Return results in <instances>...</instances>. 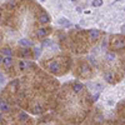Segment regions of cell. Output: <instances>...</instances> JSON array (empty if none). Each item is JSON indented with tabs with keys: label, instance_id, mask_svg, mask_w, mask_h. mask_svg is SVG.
Listing matches in <instances>:
<instances>
[{
	"label": "cell",
	"instance_id": "2e32d148",
	"mask_svg": "<svg viewBox=\"0 0 125 125\" xmlns=\"http://www.w3.org/2000/svg\"><path fill=\"white\" fill-rule=\"evenodd\" d=\"M103 5V0H94L93 6H101Z\"/></svg>",
	"mask_w": 125,
	"mask_h": 125
},
{
	"label": "cell",
	"instance_id": "d6986e66",
	"mask_svg": "<svg viewBox=\"0 0 125 125\" xmlns=\"http://www.w3.org/2000/svg\"><path fill=\"white\" fill-rule=\"evenodd\" d=\"M50 43H51L50 40H44V41H43V45H44V46H48V45H50Z\"/></svg>",
	"mask_w": 125,
	"mask_h": 125
},
{
	"label": "cell",
	"instance_id": "30bf717a",
	"mask_svg": "<svg viewBox=\"0 0 125 125\" xmlns=\"http://www.w3.org/2000/svg\"><path fill=\"white\" fill-rule=\"evenodd\" d=\"M19 43L21 44V45H24V46H31V45H33V43H31V41H29V40H26V39H21Z\"/></svg>",
	"mask_w": 125,
	"mask_h": 125
},
{
	"label": "cell",
	"instance_id": "44dd1931",
	"mask_svg": "<svg viewBox=\"0 0 125 125\" xmlns=\"http://www.w3.org/2000/svg\"><path fill=\"white\" fill-rule=\"evenodd\" d=\"M3 61H4V60H3V58H1V56H0V64H1V62H3Z\"/></svg>",
	"mask_w": 125,
	"mask_h": 125
},
{
	"label": "cell",
	"instance_id": "9c48e42d",
	"mask_svg": "<svg viewBox=\"0 0 125 125\" xmlns=\"http://www.w3.org/2000/svg\"><path fill=\"white\" fill-rule=\"evenodd\" d=\"M58 23H59L60 25H62V26H70V25H71L69 20H68V19H64V18L59 19V20H58Z\"/></svg>",
	"mask_w": 125,
	"mask_h": 125
},
{
	"label": "cell",
	"instance_id": "7402d4cb",
	"mask_svg": "<svg viewBox=\"0 0 125 125\" xmlns=\"http://www.w3.org/2000/svg\"><path fill=\"white\" fill-rule=\"evenodd\" d=\"M3 121V118H1V114H0V123H1Z\"/></svg>",
	"mask_w": 125,
	"mask_h": 125
},
{
	"label": "cell",
	"instance_id": "8992f818",
	"mask_svg": "<svg viewBox=\"0 0 125 125\" xmlns=\"http://www.w3.org/2000/svg\"><path fill=\"white\" fill-rule=\"evenodd\" d=\"M99 35H100V33H99L98 30H90L89 31V36H90V40L91 41H96L98 38H99Z\"/></svg>",
	"mask_w": 125,
	"mask_h": 125
},
{
	"label": "cell",
	"instance_id": "277c9868",
	"mask_svg": "<svg viewBox=\"0 0 125 125\" xmlns=\"http://www.w3.org/2000/svg\"><path fill=\"white\" fill-rule=\"evenodd\" d=\"M80 73H81V74H84V75H86V74H89V73H90V66H89L88 62H83V64H81Z\"/></svg>",
	"mask_w": 125,
	"mask_h": 125
},
{
	"label": "cell",
	"instance_id": "ffe728a7",
	"mask_svg": "<svg viewBox=\"0 0 125 125\" xmlns=\"http://www.w3.org/2000/svg\"><path fill=\"white\" fill-rule=\"evenodd\" d=\"M99 96H100V94H99V93H96L95 95H94V99H93V100H94V101H96V100L99 99Z\"/></svg>",
	"mask_w": 125,
	"mask_h": 125
},
{
	"label": "cell",
	"instance_id": "3957f363",
	"mask_svg": "<svg viewBox=\"0 0 125 125\" xmlns=\"http://www.w3.org/2000/svg\"><path fill=\"white\" fill-rule=\"evenodd\" d=\"M104 78H105V80L108 83H110V84H114V83H115V76H114V74L111 71H106L105 74H104Z\"/></svg>",
	"mask_w": 125,
	"mask_h": 125
},
{
	"label": "cell",
	"instance_id": "ac0fdd59",
	"mask_svg": "<svg viewBox=\"0 0 125 125\" xmlns=\"http://www.w3.org/2000/svg\"><path fill=\"white\" fill-rule=\"evenodd\" d=\"M5 81V78H4V75L1 74V71H0V84H1V83H4Z\"/></svg>",
	"mask_w": 125,
	"mask_h": 125
},
{
	"label": "cell",
	"instance_id": "7c38bea8",
	"mask_svg": "<svg viewBox=\"0 0 125 125\" xmlns=\"http://www.w3.org/2000/svg\"><path fill=\"white\" fill-rule=\"evenodd\" d=\"M33 113L34 114H41L43 113V108H41L40 105H35V108L33 109Z\"/></svg>",
	"mask_w": 125,
	"mask_h": 125
},
{
	"label": "cell",
	"instance_id": "52a82bcc",
	"mask_svg": "<svg viewBox=\"0 0 125 125\" xmlns=\"http://www.w3.org/2000/svg\"><path fill=\"white\" fill-rule=\"evenodd\" d=\"M36 34H38L39 38H44V36H46V35L49 34V30H48V29H44V28H41V29H38Z\"/></svg>",
	"mask_w": 125,
	"mask_h": 125
},
{
	"label": "cell",
	"instance_id": "ba28073f",
	"mask_svg": "<svg viewBox=\"0 0 125 125\" xmlns=\"http://www.w3.org/2000/svg\"><path fill=\"white\" fill-rule=\"evenodd\" d=\"M83 84H80V83H74V84H73V91L74 93H80L81 90H83Z\"/></svg>",
	"mask_w": 125,
	"mask_h": 125
},
{
	"label": "cell",
	"instance_id": "5bb4252c",
	"mask_svg": "<svg viewBox=\"0 0 125 125\" xmlns=\"http://www.w3.org/2000/svg\"><path fill=\"white\" fill-rule=\"evenodd\" d=\"M3 62H4V64H5L6 66H10V65L13 64V59L10 58V56H8L6 59H4V61H3Z\"/></svg>",
	"mask_w": 125,
	"mask_h": 125
},
{
	"label": "cell",
	"instance_id": "7a4b0ae2",
	"mask_svg": "<svg viewBox=\"0 0 125 125\" xmlns=\"http://www.w3.org/2000/svg\"><path fill=\"white\" fill-rule=\"evenodd\" d=\"M48 69L50 70V73H53V74H60V62L58 61H50L49 65H48Z\"/></svg>",
	"mask_w": 125,
	"mask_h": 125
},
{
	"label": "cell",
	"instance_id": "6da1fadb",
	"mask_svg": "<svg viewBox=\"0 0 125 125\" xmlns=\"http://www.w3.org/2000/svg\"><path fill=\"white\" fill-rule=\"evenodd\" d=\"M111 46L114 48V49H123L124 46H125V38L124 36H121V35H115V36H113L111 38Z\"/></svg>",
	"mask_w": 125,
	"mask_h": 125
},
{
	"label": "cell",
	"instance_id": "5b68a950",
	"mask_svg": "<svg viewBox=\"0 0 125 125\" xmlns=\"http://www.w3.org/2000/svg\"><path fill=\"white\" fill-rule=\"evenodd\" d=\"M50 21V18H49V15L46 14V13H43L40 16H39V23H41V24H48Z\"/></svg>",
	"mask_w": 125,
	"mask_h": 125
},
{
	"label": "cell",
	"instance_id": "e0dca14e",
	"mask_svg": "<svg viewBox=\"0 0 125 125\" xmlns=\"http://www.w3.org/2000/svg\"><path fill=\"white\" fill-rule=\"evenodd\" d=\"M40 51H41V49H40V48H35V56H36V58L40 55Z\"/></svg>",
	"mask_w": 125,
	"mask_h": 125
},
{
	"label": "cell",
	"instance_id": "4fadbf2b",
	"mask_svg": "<svg viewBox=\"0 0 125 125\" xmlns=\"http://www.w3.org/2000/svg\"><path fill=\"white\" fill-rule=\"evenodd\" d=\"M0 106H1V110H3V111H8V110H9V105H6V103L3 101V100L0 101Z\"/></svg>",
	"mask_w": 125,
	"mask_h": 125
},
{
	"label": "cell",
	"instance_id": "8fae6325",
	"mask_svg": "<svg viewBox=\"0 0 125 125\" xmlns=\"http://www.w3.org/2000/svg\"><path fill=\"white\" fill-rule=\"evenodd\" d=\"M28 119L29 118H28V115H26L25 113H20L19 114V120L20 121H28Z\"/></svg>",
	"mask_w": 125,
	"mask_h": 125
},
{
	"label": "cell",
	"instance_id": "603a6c76",
	"mask_svg": "<svg viewBox=\"0 0 125 125\" xmlns=\"http://www.w3.org/2000/svg\"><path fill=\"white\" fill-rule=\"evenodd\" d=\"M41 1H44V0H41Z\"/></svg>",
	"mask_w": 125,
	"mask_h": 125
},
{
	"label": "cell",
	"instance_id": "9a60e30c",
	"mask_svg": "<svg viewBox=\"0 0 125 125\" xmlns=\"http://www.w3.org/2000/svg\"><path fill=\"white\" fill-rule=\"evenodd\" d=\"M1 53H3L4 55H8V56H10V55H11V50H10V49H8V48H5V49H1Z\"/></svg>",
	"mask_w": 125,
	"mask_h": 125
}]
</instances>
